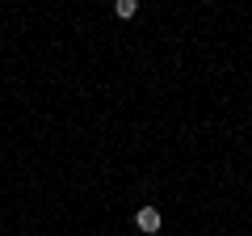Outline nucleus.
Returning <instances> with one entry per match:
<instances>
[{
	"label": "nucleus",
	"mask_w": 252,
	"mask_h": 236,
	"mask_svg": "<svg viewBox=\"0 0 252 236\" xmlns=\"http://www.w3.org/2000/svg\"><path fill=\"white\" fill-rule=\"evenodd\" d=\"M135 224H139V232H160V211L156 207H139Z\"/></svg>",
	"instance_id": "1"
},
{
	"label": "nucleus",
	"mask_w": 252,
	"mask_h": 236,
	"mask_svg": "<svg viewBox=\"0 0 252 236\" xmlns=\"http://www.w3.org/2000/svg\"><path fill=\"white\" fill-rule=\"evenodd\" d=\"M114 13H118L122 21H130V17L139 13V0H114Z\"/></svg>",
	"instance_id": "2"
}]
</instances>
